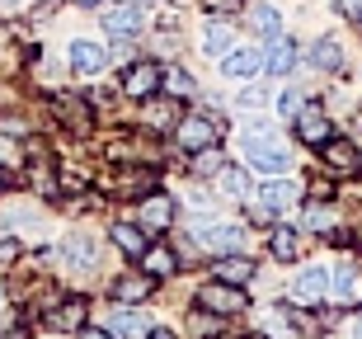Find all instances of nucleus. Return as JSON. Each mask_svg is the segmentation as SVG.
Segmentation results:
<instances>
[{
	"mask_svg": "<svg viewBox=\"0 0 362 339\" xmlns=\"http://www.w3.org/2000/svg\"><path fill=\"white\" fill-rule=\"evenodd\" d=\"M198 245H202V250H216V255H226V250H240V245H245V231H240V226H230V222H216V226L198 231Z\"/></svg>",
	"mask_w": 362,
	"mask_h": 339,
	"instance_id": "nucleus-11",
	"label": "nucleus"
},
{
	"mask_svg": "<svg viewBox=\"0 0 362 339\" xmlns=\"http://www.w3.org/2000/svg\"><path fill=\"white\" fill-rule=\"evenodd\" d=\"M108 62V52H104V42H71V67H76V76H94V71Z\"/></svg>",
	"mask_w": 362,
	"mask_h": 339,
	"instance_id": "nucleus-12",
	"label": "nucleus"
},
{
	"mask_svg": "<svg viewBox=\"0 0 362 339\" xmlns=\"http://www.w3.org/2000/svg\"><path fill=\"white\" fill-rule=\"evenodd\" d=\"M259 71H264V57H259V52H235V57H226V76H230V81H255Z\"/></svg>",
	"mask_w": 362,
	"mask_h": 339,
	"instance_id": "nucleus-21",
	"label": "nucleus"
},
{
	"mask_svg": "<svg viewBox=\"0 0 362 339\" xmlns=\"http://www.w3.org/2000/svg\"><path fill=\"white\" fill-rule=\"evenodd\" d=\"M216 278H221V283H235V287H245L250 278H255V264H250V259H235V255H226V259H216Z\"/></svg>",
	"mask_w": 362,
	"mask_h": 339,
	"instance_id": "nucleus-19",
	"label": "nucleus"
},
{
	"mask_svg": "<svg viewBox=\"0 0 362 339\" xmlns=\"http://www.w3.org/2000/svg\"><path fill=\"white\" fill-rule=\"evenodd\" d=\"M240 146H245V156H250V165H255V170H264V175H282V170H287V161H292V156H287V146L278 142V132H273V127H264V122H259V127H245Z\"/></svg>",
	"mask_w": 362,
	"mask_h": 339,
	"instance_id": "nucleus-1",
	"label": "nucleus"
},
{
	"mask_svg": "<svg viewBox=\"0 0 362 339\" xmlns=\"http://www.w3.org/2000/svg\"><path fill=\"white\" fill-rule=\"evenodd\" d=\"M76 5H99V0H76Z\"/></svg>",
	"mask_w": 362,
	"mask_h": 339,
	"instance_id": "nucleus-42",
	"label": "nucleus"
},
{
	"mask_svg": "<svg viewBox=\"0 0 362 339\" xmlns=\"http://www.w3.org/2000/svg\"><path fill=\"white\" fill-rule=\"evenodd\" d=\"M47 5H52V0H47Z\"/></svg>",
	"mask_w": 362,
	"mask_h": 339,
	"instance_id": "nucleus-44",
	"label": "nucleus"
},
{
	"mask_svg": "<svg viewBox=\"0 0 362 339\" xmlns=\"http://www.w3.org/2000/svg\"><path fill=\"white\" fill-rule=\"evenodd\" d=\"M118 198H141V193H151L156 189V175L151 170H127V175H118Z\"/></svg>",
	"mask_w": 362,
	"mask_h": 339,
	"instance_id": "nucleus-18",
	"label": "nucleus"
},
{
	"mask_svg": "<svg viewBox=\"0 0 362 339\" xmlns=\"http://www.w3.org/2000/svg\"><path fill=\"white\" fill-rule=\"evenodd\" d=\"M339 226V212L329 203H310L306 207V231H320V236H329V231Z\"/></svg>",
	"mask_w": 362,
	"mask_h": 339,
	"instance_id": "nucleus-25",
	"label": "nucleus"
},
{
	"mask_svg": "<svg viewBox=\"0 0 362 339\" xmlns=\"http://www.w3.org/2000/svg\"><path fill=\"white\" fill-rule=\"evenodd\" d=\"M353 339H362V316H358V321H353Z\"/></svg>",
	"mask_w": 362,
	"mask_h": 339,
	"instance_id": "nucleus-41",
	"label": "nucleus"
},
{
	"mask_svg": "<svg viewBox=\"0 0 362 339\" xmlns=\"http://www.w3.org/2000/svg\"><path fill=\"white\" fill-rule=\"evenodd\" d=\"M52 259L62 264V269H90L94 264V236L90 231H71L66 241L52 250Z\"/></svg>",
	"mask_w": 362,
	"mask_h": 339,
	"instance_id": "nucleus-5",
	"label": "nucleus"
},
{
	"mask_svg": "<svg viewBox=\"0 0 362 339\" xmlns=\"http://www.w3.org/2000/svg\"><path fill=\"white\" fill-rule=\"evenodd\" d=\"M292 62H296V42L273 38V47L264 52V67H269L273 76H287V71H292Z\"/></svg>",
	"mask_w": 362,
	"mask_h": 339,
	"instance_id": "nucleus-20",
	"label": "nucleus"
},
{
	"mask_svg": "<svg viewBox=\"0 0 362 339\" xmlns=\"http://www.w3.org/2000/svg\"><path fill=\"white\" fill-rule=\"evenodd\" d=\"M320 151H325V170H334V175H362V151L353 146V142L329 137Z\"/></svg>",
	"mask_w": 362,
	"mask_h": 339,
	"instance_id": "nucleus-8",
	"label": "nucleus"
},
{
	"mask_svg": "<svg viewBox=\"0 0 362 339\" xmlns=\"http://www.w3.org/2000/svg\"><path fill=\"white\" fill-rule=\"evenodd\" d=\"M151 287H156L151 273H122L118 283H113V297H118V301H146Z\"/></svg>",
	"mask_w": 362,
	"mask_h": 339,
	"instance_id": "nucleus-15",
	"label": "nucleus"
},
{
	"mask_svg": "<svg viewBox=\"0 0 362 339\" xmlns=\"http://www.w3.org/2000/svg\"><path fill=\"white\" fill-rule=\"evenodd\" d=\"M250 339H269V335H250Z\"/></svg>",
	"mask_w": 362,
	"mask_h": 339,
	"instance_id": "nucleus-43",
	"label": "nucleus"
},
{
	"mask_svg": "<svg viewBox=\"0 0 362 339\" xmlns=\"http://www.w3.org/2000/svg\"><path fill=\"white\" fill-rule=\"evenodd\" d=\"M0 339H24V330L14 326V330H0Z\"/></svg>",
	"mask_w": 362,
	"mask_h": 339,
	"instance_id": "nucleus-39",
	"label": "nucleus"
},
{
	"mask_svg": "<svg viewBox=\"0 0 362 339\" xmlns=\"http://www.w3.org/2000/svg\"><path fill=\"white\" fill-rule=\"evenodd\" d=\"M170 217H175V203H170L165 193L151 189V198L141 203V231H165V226H170Z\"/></svg>",
	"mask_w": 362,
	"mask_h": 339,
	"instance_id": "nucleus-14",
	"label": "nucleus"
},
{
	"mask_svg": "<svg viewBox=\"0 0 362 339\" xmlns=\"http://www.w3.org/2000/svg\"><path fill=\"white\" fill-rule=\"evenodd\" d=\"M235 5H240V0H202V10H207V14H230Z\"/></svg>",
	"mask_w": 362,
	"mask_h": 339,
	"instance_id": "nucleus-35",
	"label": "nucleus"
},
{
	"mask_svg": "<svg viewBox=\"0 0 362 339\" xmlns=\"http://www.w3.org/2000/svg\"><path fill=\"white\" fill-rule=\"evenodd\" d=\"M160 81L170 85V95H175V99H188V95H193V76H188L184 67H170V71H160Z\"/></svg>",
	"mask_w": 362,
	"mask_h": 339,
	"instance_id": "nucleus-29",
	"label": "nucleus"
},
{
	"mask_svg": "<svg viewBox=\"0 0 362 339\" xmlns=\"http://www.w3.org/2000/svg\"><path fill=\"white\" fill-rule=\"evenodd\" d=\"M146 339H175L170 330H146Z\"/></svg>",
	"mask_w": 362,
	"mask_h": 339,
	"instance_id": "nucleus-40",
	"label": "nucleus"
},
{
	"mask_svg": "<svg viewBox=\"0 0 362 339\" xmlns=\"http://www.w3.org/2000/svg\"><path fill=\"white\" fill-rule=\"evenodd\" d=\"M156 85H160V67H156V62L122 67V76H118V90L127 99H151V95H156Z\"/></svg>",
	"mask_w": 362,
	"mask_h": 339,
	"instance_id": "nucleus-4",
	"label": "nucleus"
},
{
	"mask_svg": "<svg viewBox=\"0 0 362 339\" xmlns=\"http://www.w3.org/2000/svg\"><path fill=\"white\" fill-rule=\"evenodd\" d=\"M113 339H146V326L136 311H118L113 316Z\"/></svg>",
	"mask_w": 362,
	"mask_h": 339,
	"instance_id": "nucleus-27",
	"label": "nucleus"
},
{
	"mask_svg": "<svg viewBox=\"0 0 362 339\" xmlns=\"http://www.w3.org/2000/svg\"><path fill=\"white\" fill-rule=\"evenodd\" d=\"M76 335H81V339H113V330H94V326H81Z\"/></svg>",
	"mask_w": 362,
	"mask_h": 339,
	"instance_id": "nucleus-36",
	"label": "nucleus"
},
{
	"mask_svg": "<svg viewBox=\"0 0 362 339\" xmlns=\"http://www.w3.org/2000/svg\"><path fill=\"white\" fill-rule=\"evenodd\" d=\"M310 67H320V71H339V67H344V47H339L334 38H320L315 47H310Z\"/></svg>",
	"mask_w": 362,
	"mask_h": 339,
	"instance_id": "nucleus-22",
	"label": "nucleus"
},
{
	"mask_svg": "<svg viewBox=\"0 0 362 339\" xmlns=\"http://www.w3.org/2000/svg\"><path fill=\"white\" fill-rule=\"evenodd\" d=\"M179 127V146L193 156V151H202V146H216L221 137H226V122L216 118V113H198V118H179L175 122Z\"/></svg>",
	"mask_w": 362,
	"mask_h": 339,
	"instance_id": "nucleus-2",
	"label": "nucleus"
},
{
	"mask_svg": "<svg viewBox=\"0 0 362 339\" xmlns=\"http://www.w3.org/2000/svg\"><path fill=\"white\" fill-rule=\"evenodd\" d=\"M141 269H146L151 278H170V273H179V255L170 245H146V250H141Z\"/></svg>",
	"mask_w": 362,
	"mask_h": 339,
	"instance_id": "nucleus-13",
	"label": "nucleus"
},
{
	"mask_svg": "<svg viewBox=\"0 0 362 339\" xmlns=\"http://www.w3.org/2000/svg\"><path fill=\"white\" fill-rule=\"evenodd\" d=\"M250 28L264 33V38H278V10H273V5H255V10H250Z\"/></svg>",
	"mask_w": 362,
	"mask_h": 339,
	"instance_id": "nucleus-28",
	"label": "nucleus"
},
{
	"mask_svg": "<svg viewBox=\"0 0 362 339\" xmlns=\"http://www.w3.org/2000/svg\"><path fill=\"white\" fill-rule=\"evenodd\" d=\"M301 104H306V99L296 95V90H287V95H282V104H278V113H282V118H296V109H301Z\"/></svg>",
	"mask_w": 362,
	"mask_h": 339,
	"instance_id": "nucleus-34",
	"label": "nucleus"
},
{
	"mask_svg": "<svg viewBox=\"0 0 362 339\" xmlns=\"http://www.w3.org/2000/svg\"><path fill=\"white\" fill-rule=\"evenodd\" d=\"M198 161H193V170L198 175H212V170H221V161H216V146H202V151H193Z\"/></svg>",
	"mask_w": 362,
	"mask_h": 339,
	"instance_id": "nucleus-33",
	"label": "nucleus"
},
{
	"mask_svg": "<svg viewBox=\"0 0 362 339\" xmlns=\"http://www.w3.org/2000/svg\"><path fill=\"white\" fill-rule=\"evenodd\" d=\"M329 287H334V297H353V287H358V269L353 264H339L329 273Z\"/></svg>",
	"mask_w": 362,
	"mask_h": 339,
	"instance_id": "nucleus-30",
	"label": "nucleus"
},
{
	"mask_svg": "<svg viewBox=\"0 0 362 339\" xmlns=\"http://www.w3.org/2000/svg\"><path fill=\"white\" fill-rule=\"evenodd\" d=\"M14 255H19V250H14V241H0V264H10Z\"/></svg>",
	"mask_w": 362,
	"mask_h": 339,
	"instance_id": "nucleus-37",
	"label": "nucleus"
},
{
	"mask_svg": "<svg viewBox=\"0 0 362 339\" xmlns=\"http://www.w3.org/2000/svg\"><path fill=\"white\" fill-rule=\"evenodd\" d=\"M104 28L113 33V38H132L136 28H141V10H136L132 0H118V5L104 10Z\"/></svg>",
	"mask_w": 362,
	"mask_h": 339,
	"instance_id": "nucleus-10",
	"label": "nucleus"
},
{
	"mask_svg": "<svg viewBox=\"0 0 362 339\" xmlns=\"http://www.w3.org/2000/svg\"><path fill=\"white\" fill-rule=\"evenodd\" d=\"M296 184L292 179H269L264 189H259V203H255V217H273V212H287L296 203Z\"/></svg>",
	"mask_w": 362,
	"mask_h": 339,
	"instance_id": "nucleus-6",
	"label": "nucleus"
},
{
	"mask_svg": "<svg viewBox=\"0 0 362 339\" xmlns=\"http://www.w3.org/2000/svg\"><path fill=\"white\" fill-rule=\"evenodd\" d=\"M198 306H202V311H212V316H235V311H245V306H250V297H245V287L212 278V283L198 287Z\"/></svg>",
	"mask_w": 362,
	"mask_h": 339,
	"instance_id": "nucleus-3",
	"label": "nucleus"
},
{
	"mask_svg": "<svg viewBox=\"0 0 362 339\" xmlns=\"http://www.w3.org/2000/svg\"><path fill=\"white\" fill-rule=\"evenodd\" d=\"M230 42H235V33H230V24H221V19H216V24H207V33H202V47H207L212 57H226Z\"/></svg>",
	"mask_w": 362,
	"mask_h": 339,
	"instance_id": "nucleus-26",
	"label": "nucleus"
},
{
	"mask_svg": "<svg viewBox=\"0 0 362 339\" xmlns=\"http://www.w3.org/2000/svg\"><path fill=\"white\" fill-rule=\"evenodd\" d=\"M325 292H329V273H325V269H301V278H296V297L320 306Z\"/></svg>",
	"mask_w": 362,
	"mask_h": 339,
	"instance_id": "nucleus-16",
	"label": "nucleus"
},
{
	"mask_svg": "<svg viewBox=\"0 0 362 339\" xmlns=\"http://www.w3.org/2000/svg\"><path fill=\"white\" fill-rule=\"evenodd\" d=\"M19 57H24L19 38H5V33H0V67H5V71H10V67H19Z\"/></svg>",
	"mask_w": 362,
	"mask_h": 339,
	"instance_id": "nucleus-32",
	"label": "nucleus"
},
{
	"mask_svg": "<svg viewBox=\"0 0 362 339\" xmlns=\"http://www.w3.org/2000/svg\"><path fill=\"white\" fill-rule=\"evenodd\" d=\"M85 316H90V301L85 297H62L57 306H47V326L52 330H81Z\"/></svg>",
	"mask_w": 362,
	"mask_h": 339,
	"instance_id": "nucleus-9",
	"label": "nucleus"
},
{
	"mask_svg": "<svg viewBox=\"0 0 362 339\" xmlns=\"http://www.w3.org/2000/svg\"><path fill=\"white\" fill-rule=\"evenodd\" d=\"M296 137H301L306 146H325V142L334 137V127H329L325 109H315V104H301V109H296Z\"/></svg>",
	"mask_w": 362,
	"mask_h": 339,
	"instance_id": "nucleus-7",
	"label": "nucleus"
},
{
	"mask_svg": "<svg viewBox=\"0 0 362 339\" xmlns=\"http://www.w3.org/2000/svg\"><path fill=\"white\" fill-rule=\"evenodd\" d=\"M221 189H226L230 198H250V175L230 165V170H221Z\"/></svg>",
	"mask_w": 362,
	"mask_h": 339,
	"instance_id": "nucleus-31",
	"label": "nucleus"
},
{
	"mask_svg": "<svg viewBox=\"0 0 362 339\" xmlns=\"http://www.w3.org/2000/svg\"><path fill=\"white\" fill-rule=\"evenodd\" d=\"M269 250H273V259L292 264V259L301 255V231H296V226H278V231H273V241H269Z\"/></svg>",
	"mask_w": 362,
	"mask_h": 339,
	"instance_id": "nucleus-17",
	"label": "nucleus"
},
{
	"mask_svg": "<svg viewBox=\"0 0 362 339\" xmlns=\"http://www.w3.org/2000/svg\"><path fill=\"white\" fill-rule=\"evenodd\" d=\"M141 118H146L151 132H170V127L179 122V104H175V99H165V104H151V109L141 113Z\"/></svg>",
	"mask_w": 362,
	"mask_h": 339,
	"instance_id": "nucleus-23",
	"label": "nucleus"
},
{
	"mask_svg": "<svg viewBox=\"0 0 362 339\" xmlns=\"http://www.w3.org/2000/svg\"><path fill=\"white\" fill-rule=\"evenodd\" d=\"M113 245H118L122 255H141V250H146V231L122 222V226H113Z\"/></svg>",
	"mask_w": 362,
	"mask_h": 339,
	"instance_id": "nucleus-24",
	"label": "nucleus"
},
{
	"mask_svg": "<svg viewBox=\"0 0 362 339\" xmlns=\"http://www.w3.org/2000/svg\"><path fill=\"white\" fill-rule=\"evenodd\" d=\"M344 10H349L353 19H362V0H344Z\"/></svg>",
	"mask_w": 362,
	"mask_h": 339,
	"instance_id": "nucleus-38",
	"label": "nucleus"
}]
</instances>
